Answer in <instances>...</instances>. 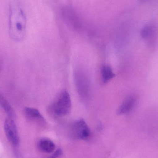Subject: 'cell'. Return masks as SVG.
Listing matches in <instances>:
<instances>
[{
  "label": "cell",
  "mask_w": 158,
  "mask_h": 158,
  "mask_svg": "<svg viewBox=\"0 0 158 158\" xmlns=\"http://www.w3.org/2000/svg\"><path fill=\"white\" fill-rule=\"evenodd\" d=\"M27 28V18L21 4L16 0L9 4L8 30L10 38L20 41L25 37Z\"/></svg>",
  "instance_id": "6da1fadb"
},
{
  "label": "cell",
  "mask_w": 158,
  "mask_h": 158,
  "mask_svg": "<svg viewBox=\"0 0 158 158\" xmlns=\"http://www.w3.org/2000/svg\"><path fill=\"white\" fill-rule=\"evenodd\" d=\"M71 100L67 91H62L55 102L53 105L54 113L58 116H66L70 113L71 110Z\"/></svg>",
  "instance_id": "7a4b0ae2"
},
{
  "label": "cell",
  "mask_w": 158,
  "mask_h": 158,
  "mask_svg": "<svg viewBox=\"0 0 158 158\" xmlns=\"http://www.w3.org/2000/svg\"><path fill=\"white\" fill-rule=\"evenodd\" d=\"M62 18L68 26L73 29H78L80 27V22L76 12L70 6H66L61 11Z\"/></svg>",
  "instance_id": "3957f363"
},
{
  "label": "cell",
  "mask_w": 158,
  "mask_h": 158,
  "mask_svg": "<svg viewBox=\"0 0 158 158\" xmlns=\"http://www.w3.org/2000/svg\"><path fill=\"white\" fill-rule=\"evenodd\" d=\"M73 133L74 136L82 140H86L91 136V131L89 126L83 119H79L73 124Z\"/></svg>",
  "instance_id": "277c9868"
},
{
  "label": "cell",
  "mask_w": 158,
  "mask_h": 158,
  "mask_svg": "<svg viewBox=\"0 0 158 158\" xmlns=\"http://www.w3.org/2000/svg\"><path fill=\"white\" fill-rule=\"evenodd\" d=\"M4 131L6 137L10 143L14 145H17L19 142L17 129L12 118L9 117L6 119L4 123Z\"/></svg>",
  "instance_id": "5b68a950"
},
{
  "label": "cell",
  "mask_w": 158,
  "mask_h": 158,
  "mask_svg": "<svg viewBox=\"0 0 158 158\" xmlns=\"http://www.w3.org/2000/svg\"><path fill=\"white\" fill-rule=\"evenodd\" d=\"M76 84L79 94L83 99L89 97L90 85L88 79L83 74L78 73L76 75Z\"/></svg>",
  "instance_id": "8992f818"
},
{
  "label": "cell",
  "mask_w": 158,
  "mask_h": 158,
  "mask_svg": "<svg viewBox=\"0 0 158 158\" xmlns=\"http://www.w3.org/2000/svg\"><path fill=\"white\" fill-rule=\"evenodd\" d=\"M136 100L134 96H130L127 98L120 105L117 113L119 115H125L128 114L132 111L136 105Z\"/></svg>",
  "instance_id": "52a82bcc"
},
{
  "label": "cell",
  "mask_w": 158,
  "mask_h": 158,
  "mask_svg": "<svg viewBox=\"0 0 158 158\" xmlns=\"http://www.w3.org/2000/svg\"><path fill=\"white\" fill-rule=\"evenodd\" d=\"M39 147L42 152L46 153H52L55 148L54 143L51 140L47 139L41 140L39 143Z\"/></svg>",
  "instance_id": "ba28073f"
},
{
  "label": "cell",
  "mask_w": 158,
  "mask_h": 158,
  "mask_svg": "<svg viewBox=\"0 0 158 158\" xmlns=\"http://www.w3.org/2000/svg\"><path fill=\"white\" fill-rule=\"evenodd\" d=\"M24 111L25 115L28 118L32 119L40 120L41 121H44V120L39 110L34 108L26 107L24 108Z\"/></svg>",
  "instance_id": "9c48e42d"
},
{
  "label": "cell",
  "mask_w": 158,
  "mask_h": 158,
  "mask_svg": "<svg viewBox=\"0 0 158 158\" xmlns=\"http://www.w3.org/2000/svg\"><path fill=\"white\" fill-rule=\"evenodd\" d=\"M102 79L104 83H107L115 77V75L110 66L105 64L103 65L101 69Z\"/></svg>",
  "instance_id": "30bf717a"
},
{
  "label": "cell",
  "mask_w": 158,
  "mask_h": 158,
  "mask_svg": "<svg viewBox=\"0 0 158 158\" xmlns=\"http://www.w3.org/2000/svg\"><path fill=\"white\" fill-rule=\"evenodd\" d=\"M0 106L7 113L9 118H12L14 114L13 109L8 101L1 93H0Z\"/></svg>",
  "instance_id": "8fae6325"
},
{
  "label": "cell",
  "mask_w": 158,
  "mask_h": 158,
  "mask_svg": "<svg viewBox=\"0 0 158 158\" xmlns=\"http://www.w3.org/2000/svg\"><path fill=\"white\" fill-rule=\"evenodd\" d=\"M155 27L153 25L150 24L146 25L143 28L141 31V36L144 40H150L155 35Z\"/></svg>",
  "instance_id": "7c38bea8"
},
{
  "label": "cell",
  "mask_w": 158,
  "mask_h": 158,
  "mask_svg": "<svg viewBox=\"0 0 158 158\" xmlns=\"http://www.w3.org/2000/svg\"><path fill=\"white\" fill-rule=\"evenodd\" d=\"M62 155V151L61 149H58L49 158H58Z\"/></svg>",
  "instance_id": "4fadbf2b"
},
{
  "label": "cell",
  "mask_w": 158,
  "mask_h": 158,
  "mask_svg": "<svg viewBox=\"0 0 158 158\" xmlns=\"http://www.w3.org/2000/svg\"><path fill=\"white\" fill-rule=\"evenodd\" d=\"M147 1H149V0H140V2H145Z\"/></svg>",
  "instance_id": "5bb4252c"
},
{
  "label": "cell",
  "mask_w": 158,
  "mask_h": 158,
  "mask_svg": "<svg viewBox=\"0 0 158 158\" xmlns=\"http://www.w3.org/2000/svg\"><path fill=\"white\" fill-rule=\"evenodd\" d=\"M0 70H1V64H0Z\"/></svg>",
  "instance_id": "9a60e30c"
}]
</instances>
